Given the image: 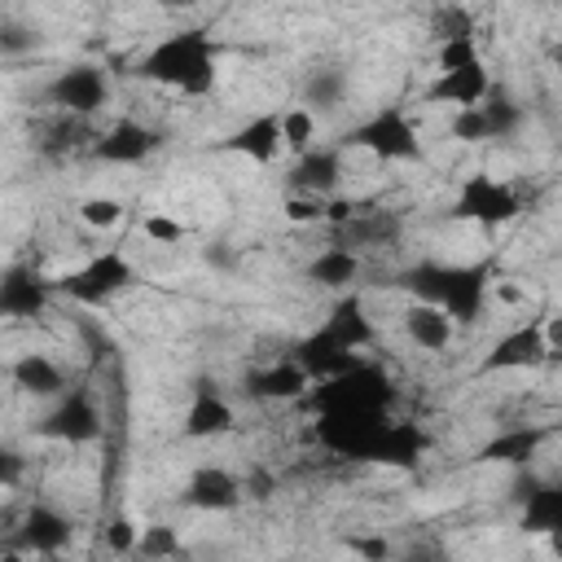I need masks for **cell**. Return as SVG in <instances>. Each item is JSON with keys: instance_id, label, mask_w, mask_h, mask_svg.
<instances>
[{"instance_id": "6da1fadb", "label": "cell", "mask_w": 562, "mask_h": 562, "mask_svg": "<svg viewBox=\"0 0 562 562\" xmlns=\"http://www.w3.org/2000/svg\"><path fill=\"white\" fill-rule=\"evenodd\" d=\"M395 285L413 303H430L452 316V325H479L487 294H492V259L474 263H443V259H422L395 272Z\"/></svg>"}, {"instance_id": "7a4b0ae2", "label": "cell", "mask_w": 562, "mask_h": 562, "mask_svg": "<svg viewBox=\"0 0 562 562\" xmlns=\"http://www.w3.org/2000/svg\"><path fill=\"white\" fill-rule=\"evenodd\" d=\"M136 75L145 83L171 88L180 97H206L215 88V79H220V44H215V35L206 26L167 31L140 53Z\"/></svg>"}, {"instance_id": "3957f363", "label": "cell", "mask_w": 562, "mask_h": 562, "mask_svg": "<svg viewBox=\"0 0 562 562\" xmlns=\"http://www.w3.org/2000/svg\"><path fill=\"white\" fill-rule=\"evenodd\" d=\"M342 149H364L373 154L378 162H422V136H417V123L404 105H382L373 110L369 119L351 123L342 136H338Z\"/></svg>"}, {"instance_id": "277c9868", "label": "cell", "mask_w": 562, "mask_h": 562, "mask_svg": "<svg viewBox=\"0 0 562 562\" xmlns=\"http://www.w3.org/2000/svg\"><path fill=\"white\" fill-rule=\"evenodd\" d=\"M395 395H400V391H395V382L382 373V364L360 360L356 369H347V373H338V378L312 386L307 404H312V413H391Z\"/></svg>"}, {"instance_id": "5b68a950", "label": "cell", "mask_w": 562, "mask_h": 562, "mask_svg": "<svg viewBox=\"0 0 562 562\" xmlns=\"http://www.w3.org/2000/svg\"><path fill=\"white\" fill-rule=\"evenodd\" d=\"M448 215L492 233V228H505V224H514L522 215V193L509 180H496L492 171H470L457 184V198H452Z\"/></svg>"}, {"instance_id": "8992f818", "label": "cell", "mask_w": 562, "mask_h": 562, "mask_svg": "<svg viewBox=\"0 0 562 562\" xmlns=\"http://www.w3.org/2000/svg\"><path fill=\"white\" fill-rule=\"evenodd\" d=\"M132 285H136V268H132V259L123 250H97L75 272L57 277V290L79 307H110Z\"/></svg>"}, {"instance_id": "52a82bcc", "label": "cell", "mask_w": 562, "mask_h": 562, "mask_svg": "<svg viewBox=\"0 0 562 562\" xmlns=\"http://www.w3.org/2000/svg\"><path fill=\"white\" fill-rule=\"evenodd\" d=\"M105 430V417H101V404H97V391L88 382H70L66 395H57L48 404V413L35 422V435L53 439V443H97Z\"/></svg>"}, {"instance_id": "ba28073f", "label": "cell", "mask_w": 562, "mask_h": 562, "mask_svg": "<svg viewBox=\"0 0 562 562\" xmlns=\"http://www.w3.org/2000/svg\"><path fill=\"white\" fill-rule=\"evenodd\" d=\"M395 413H316V443L342 461L373 465V452Z\"/></svg>"}, {"instance_id": "9c48e42d", "label": "cell", "mask_w": 562, "mask_h": 562, "mask_svg": "<svg viewBox=\"0 0 562 562\" xmlns=\"http://www.w3.org/2000/svg\"><path fill=\"white\" fill-rule=\"evenodd\" d=\"M44 101L70 119H92L97 110L110 105V75L92 61H75L44 83Z\"/></svg>"}, {"instance_id": "30bf717a", "label": "cell", "mask_w": 562, "mask_h": 562, "mask_svg": "<svg viewBox=\"0 0 562 562\" xmlns=\"http://www.w3.org/2000/svg\"><path fill=\"white\" fill-rule=\"evenodd\" d=\"M75 540V518L53 501H31L22 518L9 527V544L31 558H57Z\"/></svg>"}, {"instance_id": "8fae6325", "label": "cell", "mask_w": 562, "mask_h": 562, "mask_svg": "<svg viewBox=\"0 0 562 562\" xmlns=\"http://www.w3.org/2000/svg\"><path fill=\"white\" fill-rule=\"evenodd\" d=\"M158 149H162V132H158L154 123L127 119V114L114 119L105 132H97L92 145H88V154H92L97 162H105V167H140V162H149Z\"/></svg>"}, {"instance_id": "7c38bea8", "label": "cell", "mask_w": 562, "mask_h": 562, "mask_svg": "<svg viewBox=\"0 0 562 562\" xmlns=\"http://www.w3.org/2000/svg\"><path fill=\"white\" fill-rule=\"evenodd\" d=\"M342 154H347V149L334 140V145H316V149H307L303 158H294L290 171H285V193L334 202L338 189H342Z\"/></svg>"}, {"instance_id": "4fadbf2b", "label": "cell", "mask_w": 562, "mask_h": 562, "mask_svg": "<svg viewBox=\"0 0 562 562\" xmlns=\"http://www.w3.org/2000/svg\"><path fill=\"white\" fill-rule=\"evenodd\" d=\"M544 360H553L544 342V321H522L492 342V351L479 360V373H522V369H540Z\"/></svg>"}, {"instance_id": "5bb4252c", "label": "cell", "mask_w": 562, "mask_h": 562, "mask_svg": "<svg viewBox=\"0 0 562 562\" xmlns=\"http://www.w3.org/2000/svg\"><path fill=\"white\" fill-rule=\"evenodd\" d=\"M281 105H272V110H259V114H250L246 123H237L224 140H220V149L224 154H241V158H250V162H259V167H268V162H277L281 154H285V132H281Z\"/></svg>"}, {"instance_id": "9a60e30c", "label": "cell", "mask_w": 562, "mask_h": 562, "mask_svg": "<svg viewBox=\"0 0 562 562\" xmlns=\"http://www.w3.org/2000/svg\"><path fill=\"white\" fill-rule=\"evenodd\" d=\"M184 439H224L237 430V413L228 404V395L211 382V378H198L189 386V404H184Z\"/></svg>"}, {"instance_id": "2e32d148", "label": "cell", "mask_w": 562, "mask_h": 562, "mask_svg": "<svg viewBox=\"0 0 562 562\" xmlns=\"http://www.w3.org/2000/svg\"><path fill=\"white\" fill-rule=\"evenodd\" d=\"M518 527L527 536H562V479H527L518 483Z\"/></svg>"}, {"instance_id": "e0dca14e", "label": "cell", "mask_w": 562, "mask_h": 562, "mask_svg": "<svg viewBox=\"0 0 562 562\" xmlns=\"http://www.w3.org/2000/svg\"><path fill=\"white\" fill-rule=\"evenodd\" d=\"M492 92V75L483 61H470V66H457V70H435V79L426 83L422 101L430 105H448V110H470V105H483Z\"/></svg>"}, {"instance_id": "ac0fdd59", "label": "cell", "mask_w": 562, "mask_h": 562, "mask_svg": "<svg viewBox=\"0 0 562 562\" xmlns=\"http://www.w3.org/2000/svg\"><path fill=\"white\" fill-rule=\"evenodd\" d=\"M241 496H246L241 479L224 465H198L180 487V501L189 509H202V514H228V509L241 505Z\"/></svg>"}, {"instance_id": "d6986e66", "label": "cell", "mask_w": 562, "mask_h": 562, "mask_svg": "<svg viewBox=\"0 0 562 562\" xmlns=\"http://www.w3.org/2000/svg\"><path fill=\"white\" fill-rule=\"evenodd\" d=\"M53 290H57V281L40 277L35 268L9 263L4 277H0V312L13 316V321H31V316H40V312L48 307Z\"/></svg>"}, {"instance_id": "ffe728a7", "label": "cell", "mask_w": 562, "mask_h": 562, "mask_svg": "<svg viewBox=\"0 0 562 562\" xmlns=\"http://www.w3.org/2000/svg\"><path fill=\"white\" fill-rule=\"evenodd\" d=\"M246 395L263 400V404H294V400L312 395V378L303 373V364L294 356H281V360L246 373Z\"/></svg>"}, {"instance_id": "44dd1931", "label": "cell", "mask_w": 562, "mask_h": 562, "mask_svg": "<svg viewBox=\"0 0 562 562\" xmlns=\"http://www.w3.org/2000/svg\"><path fill=\"white\" fill-rule=\"evenodd\" d=\"M290 356L303 364V373L321 386V382H329V378H338V373H347V369H356L364 356H356V351H347L342 342H334L325 329H312V334H303L294 347H290Z\"/></svg>"}, {"instance_id": "7402d4cb", "label": "cell", "mask_w": 562, "mask_h": 562, "mask_svg": "<svg viewBox=\"0 0 562 562\" xmlns=\"http://www.w3.org/2000/svg\"><path fill=\"white\" fill-rule=\"evenodd\" d=\"M544 443H549V430H544V426H505V430H496L492 439H483V443L474 448V461L522 470L531 457H540Z\"/></svg>"}, {"instance_id": "603a6c76", "label": "cell", "mask_w": 562, "mask_h": 562, "mask_svg": "<svg viewBox=\"0 0 562 562\" xmlns=\"http://www.w3.org/2000/svg\"><path fill=\"white\" fill-rule=\"evenodd\" d=\"M430 452V435L422 422L413 417H391L378 452H373V465H386V470H417L422 457Z\"/></svg>"}, {"instance_id": "cb8c5ba5", "label": "cell", "mask_w": 562, "mask_h": 562, "mask_svg": "<svg viewBox=\"0 0 562 562\" xmlns=\"http://www.w3.org/2000/svg\"><path fill=\"white\" fill-rule=\"evenodd\" d=\"M321 329H325L334 342H342L347 351H356V356H360V347H369V342L378 338V325H373V316H369V307H364L360 290H351V294H338Z\"/></svg>"}, {"instance_id": "d4e9b609", "label": "cell", "mask_w": 562, "mask_h": 562, "mask_svg": "<svg viewBox=\"0 0 562 562\" xmlns=\"http://www.w3.org/2000/svg\"><path fill=\"white\" fill-rule=\"evenodd\" d=\"M9 378H13V386L18 391H26V395H35V400H57V395H66V369L53 360V356H44V351H22L13 364H9Z\"/></svg>"}, {"instance_id": "484cf974", "label": "cell", "mask_w": 562, "mask_h": 562, "mask_svg": "<svg viewBox=\"0 0 562 562\" xmlns=\"http://www.w3.org/2000/svg\"><path fill=\"white\" fill-rule=\"evenodd\" d=\"M360 272H364V259L356 250H347V246H325L307 263V281L321 285V290H334V294H351Z\"/></svg>"}, {"instance_id": "4316f807", "label": "cell", "mask_w": 562, "mask_h": 562, "mask_svg": "<svg viewBox=\"0 0 562 562\" xmlns=\"http://www.w3.org/2000/svg\"><path fill=\"white\" fill-rule=\"evenodd\" d=\"M452 316L430 307V303H408L404 307V338L417 347V351H443L452 342Z\"/></svg>"}, {"instance_id": "83f0119b", "label": "cell", "mask_w": 562, "mask_h": 562, "mask_svg": "<svg viewBox=\"0 0 562 562\" xmlns=\"http://www.w3.org/2000/svg\"><path fill=\"white\" fill-rule=\"evenodd\" d=\"M347 92H351V79H347L342 66H316V70L303 79V105H307L312 114L338 110V105L347 101Z\"/></svg>"}, {"instance_id": "f1b7e54d", "label": "cell", "mask_w": 562, "mask_h": 562, "mask_svg": "<svg viewBox=\"0 0 562 562\" xmlns=\"http://www.w3.org/2000/svg\"><path fill=\"white\" fill-rule=\"evenodd\" d=\"M483 114H487V127H492V145L514 140V136L522 132V123H527V110H522L501 83H492V92H487V101H483Z\"/></svg>"}, {"instance_id": "f546056e", "label": "cell", "mask_w": 562, "mask_h": 562, "mask_svg": "<svg viewBox=\"0 0 562 562\" xmlns=\"http://www.w3.org/2000/svg\"><path fill=\"white\" fill-rule=\"evenodd\" d=\"M132 558L136 562H176V558H184V540H180V531L171 522H145L140 527V544H136Z\"/></svg>"}, {"instance_id": "4dcf8cb0", "label": "cell", "mask_w": 562, "mask_h": 562, "mask_svg": "<svg viewBox=\"0 0 562 562\" xmlns=\"http://www.w3.org/2000/svg\"><path fill=\"white\" fill-rule=\"evenodd\" d=\"M281 132H285V154H294V158H303L307 149L321 145V140H316V114H312L307 105H285Z\"/></svg>"}, {"instance_id": "1f68e13d", "label": "cell", "mask_w": 562, "mask_h": 562, "mask_svg": "<svg viewBox=\"0 0 562 562\" xmlns=\"http://www.w3.org/2000/svg\"><path fill=\"white\" fill-rule=\"evenodd\" d=\"M448 136H452V140H461V145H492V127H487V114H483V105H470V110H452Z\"/></svg>"}, {"instance_id": "d6a6232c", "label": "cell", "mask_w": 562, "mask_h": 562, "mask_svg": "<svg viewBox=\"0 0 562 562\" xmlns=\"http://www.w3.org/2000/svg\"><path fill=\"white\" fill-rule=\"evenodd\" d=\"M435 61H439V70H457V66L483 61V53H479V35H452V40H439Z\"/></svg>"}, {"instance_id": "836d02e7", "label": "cell", "mask_w": 562, "mask_h": 562, "mask_svg": "<svg viewBox=\"0 0 562 562\" xmlns=\"http://www.w3.org/2000/svg\"><path fill=\"white\" fill-rule=\"evenodd\" d=\"M140 544V522H132L127 514H110L105 522V549L119 553V558H132Z\"/></svg>"}, {"instance_id": "e575fe53", "label": "cell", "mask_w": 562, "mask_h": 562, "mask_svg": "<svg viewBox=\"0 0 562 562\" xmlns=\"http://www.w3.org/2000/svg\"><path fill=\"white\" fill-rule=\"evenodd\" d=\"M79 220L88 228H119L123 224V202L119 198H83L79 202Z\"/></svg>"}, {"instance_id": "d590c367", "label": "cell", "mask_w": 562, "mask_h": 562, "mask_svg": "<svg viewBox=\"0 0 562 562\" xmlns=\"http://www.w3.org/2000/svg\"><path fill=\"white\" fill-rule=\"evenodd\" d=\"M281 215H285L290 224H329V202H321V198H294V193H285V202H281Z\"/></svg>"}, {"instance_id": "8d00e7d4", "label": "cell", "mask_w": 562, "mask_h": 562, "mask_svg": "<svg viewBox=\"0 0 562 562\" xmlns=\"http://www.w3.org/2000/svg\"><path fill=\"white\" fill-rule=\"evenodd\" d=\"M35 44H40L35 26H22L18 18H0V53H4V57H18V53H26V48H35Z\"/></svg>"}, {"instance_id": "74e56055", "label": "cell", "mask_w": 562, "mask_h": 562, "mask_svg": "<svg viewBox=\"0 0 562 562\" xmlns=\"http://www.w3.org/2000/svg\"><path fill=\"white\" fill-rule=\"evenodd\" d=\"M140 233H145L149 241H158V246H176V241H184V224H180L176 215H162V211H149V215L140 220Z\"/></svg>"}, {"instance_id": "f35d334b", "label": "cell", "mask_w": 562, "mask_h": 562, "mask_svg": "<svg viewBox=\"0 0 562 562\" xmlns=\"http://www.w3.org/2000/svg\"><path fill=\"white\" fill-rule=\"evenodd\" d=\"M347 549L360 553L364 562H391V558H395L391 544H386L382 536H347Z\"/></svg>"}, {"instance_id": "ab89813d", "label": "cell", "mask_w": 562, "mask_h": 562, "mask_svg": "<svg viewBox=\"0 0 562 562\" xmlns=\"http://www.w3.org/2000/svg\"><path fill=\"white\" fill-rule=\"evenodd\" d=\"M391 562H443V549H439V544H426V540H422V544H408L404 553H395Z\"/></svg>"}, {"instance_id": "60d3db41", "label": "cell", "mask_w": 562, "mask_h": 562, "mask_svg": "<svg viewBox=\"0 0 562 562\" xmlns=\"http://www.w3.org/2000/svg\"><path fill=\"white\" fill-rule=\"evenodd\" d=\"M544 342H549V356H562V312L544 321Z\"/></svg>"}, {"instance_id": "b9f144b4", "label": "cell", "mask_w": 562, "mask_h": 562, "mask_svg": "<svg viewBox=\"0 0 562 562\" xmlns=\"http://www.w3.org/2000/svg\"><path fill=\"white\" fill-rule=\"evenodd\" d=\"M31 553H22V549H13V544H4V558L0 562H26Z\"/></svg>"}, {"instance_id": "7bdbcfd3", "label": "cell", "mask_w": 562, "mask_h": 562, "mask_svg": "<svg viewBox=\"0 0 562 562\" xmlns=\"http://www.w3.org/2000/svg\"><path fill=\"white\" fill-rule=\"evenodd\" d=\"M549 553H553V558L562 562V536H553V540H549Z\"/></svg>"}, {"instance_id": "ee69618b", "label": "cell", "mask_w": 562, "mask_h": 562, "mask_svg": "<svg viewBox=\"0 0 562 562\" xmlns=\"http://www.w3.org/2000/svg\"><path fill=\"white\" fill-rule=\"evenodd\" d=\"M553 61H558V66H562V44H558V48H553Z\"/></svg>"}, {"instance_id": "f6af8a7d", "label": "cell", "mask_w": 562, "mask_h": 562, "mask_svg": "<svg viewBox=\"0 0 562 562\" xmlns=\"http://www.w3.org/2000/svg\"><path fill=\"white\" fill-rule=\"evenodd\" d=\"M48 562H61V558H48Z\"/></svg>"}]
</instances>
